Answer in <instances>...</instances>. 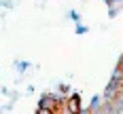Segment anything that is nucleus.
Masks as SVG:
<instances>
[{
    "label": "nucleus",
    "mask_w": 123,
    "mask_h": 114,
    "mask_svg": "<svg viewBox=\"0 0 123 114\" xmlns=\"http://www.w3.org/2000/svg\"><path fill=\"white\" fill-rule=\"evenodd\" d=\"M68 110H70V114H79V97L68 99Z\"/></svg>",
    "instance_id": "f257e3e1"
}]
</instances>
